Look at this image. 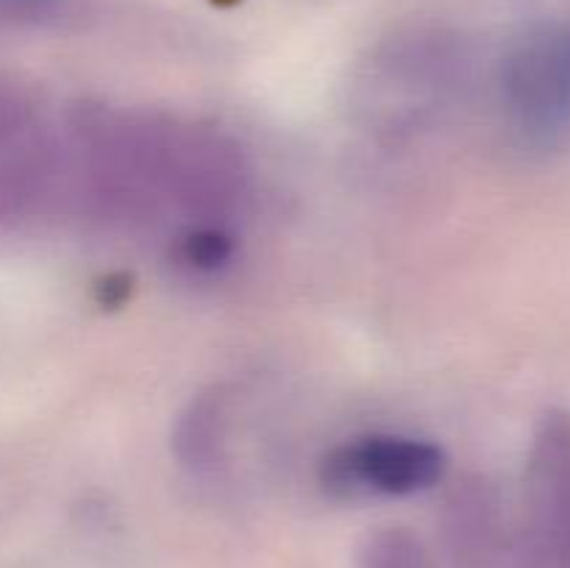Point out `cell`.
<instances>
[{
  "instance_id": "obj_1",
  "label": "cell",
  "mask_w": 570,
  "mask_h": 568,
  "mask_svg": "<svg viewBox=\"0 0 570 568\" xmlns=\"http://www.w3.org/2000/svg\"><path fill=\"white\" fill-rule=\"evenodd\" d=\"M504 104L515 126L549 143L570 128V22H549L518 39L501 67Z\"/></svg>"
},
{
  "instance_id": "obj_2",
  "label": "cell",
  "mask_w": 570,
  "mask_h": 568,
  "mask_svg": "<svg viewBox=\"0 0 570 568\" xmlns=\"http://www.w3.org/2000/svg\"><path fill=\"white\" fill-rule=\"evenodd\" d=\"M449 457L438 443L401 434H371L340 445L323 462V477L340 493L410 496L443 479Z\"/></svg>"
},
{
  "instance_id": "obj_3",
  "label": "cell",
  "mask_w": 570,
  "mask_h": 568,
  "mask_svg": "<svg viewBox=\"0 0 570 568\" xmlns=\"http://www.w3.org/2000/svg\"><path fill=\"white\" fill-rule=\"evenodd\" d=\"M360 568H432V557L410 529L390 527L362 543Z\"/></svg>"
},
{
  "instance_id": "obj_4",
  "label": "cell",
  "mask_w": 570,
  "mask_h": 568,
  "mask_svg": "<svg viewBox=\"0 0 570 568\" xmlns=\"http://www.w3.org/2000/svg\"><path fill=\"white\" fill-rule=\"evenodd\" d=\"M234 256V239L217 226H195L178 237L176 259L198 273H215Z\"/></svg>"
},
{
  "instance_id": "obj_5",
  "label": "cell",
  "mask_w": 570,
  "mask_h": 568,
  "mask_svg": "<svg viewBox=\"0 0 570 568\" xmlns=\"http://www.w3.org/2000/svg\"><path fill=\"white\" fill-rule=\"evenodd\" d=\"M31 120V104L17 89L0 84V145L11 143Z\"/></svg>"
},
{
  "instance_id": "obj_6",
  "label": "cell",
  "mask_w": 570,
  "mask_h": 568,
  "mask_svg": "<svg viewBox=\"0 0 570 568\" xmlns=\"http://www.w3.org/2000/svg\"><path fill=\"white\" fill-rule=\"evenodd\" d=\"M65 0H0V17L20 22H42L61 9Z\"/></svg>"
},
{
  "instance_id": "obj_7",
  "label": "cell",
  "mask_w": 570,
  "mask_h": 568,
  "mask_svg": "<svg viewBox=\"0 0 570 568\" xmlns=\"http://www.w3.org/2000/svg\"><path fill=\"white\" fill-rule=\"evenodd\" d=\"M131 295V278L128 276H106L98 284V301L104 306H120Z\"/></svg>"
}]
</instances>
